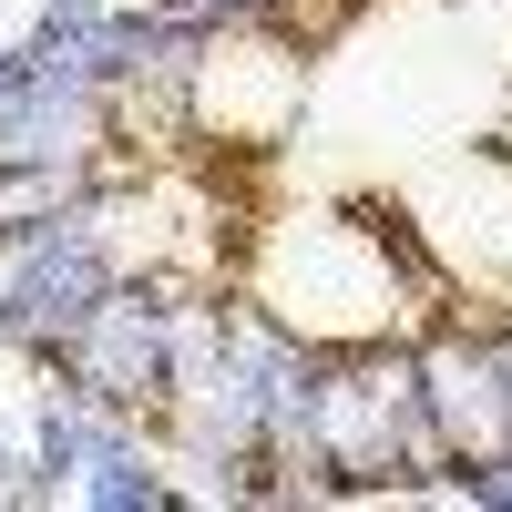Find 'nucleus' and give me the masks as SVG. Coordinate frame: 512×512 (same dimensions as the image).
<instances>
[{"label": "nucleus", "mask_w": 512, "mask_h": 512, "mask_svg": "<svg viewBox=\"0 0 512 512\" xmlns=\"http://www.w3.org/2000/svg\"><path fill=\"white\" fill-rule=\"evenodd\" d=\"M185 113L205 144H236V154H277L308 113V52L287 31H267V11H236V21H205L185 41Z\"/></svg>", "instance_id": "1"}, {"label": "nucleus", "mask_w": 512, "mask_h": 512, "mask_svg": "<svg viewBox=\"0 0 512 512\" xmlns=\"http://www.w3.org/2000/svg\"><path fill=\"white\" fill-rule=\"evenodd\" d=\"M492 154H502V164H512V103H502V123H492Z\"/></svg>", "instance_id": "2"}]
</instances>
